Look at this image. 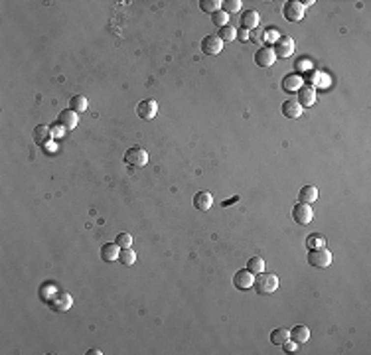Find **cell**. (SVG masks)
<instances>
[{
	"instance_id": "1",
	"label": "cell",
	"mask_w": 371,
	"mask_h": 355,
	"mask_svg": "<svg viewBox=\"0 0 371 355\" xmlns=\"http://www.w3.org/2000/svg\"><path fill=\"white\" fill-rule=\"evenodd\" d=\"M255 286L259 294H271L279 288V276L273 273H261L259 278L255 280Z\"/></svg>"
},
{
	"instance_id": "2",
	"label": "cell",
	"mask_w": 371,
	"mask_h": 355,
	"mask_svg": "<svg viewBox=\"0 0 371 355\" xmlns=\"http://www.w3.org/2000/svg\"><path fill=\"white\" fill-rule=\"evenodd\" d=\"M125 162H127L129 166L143 168V166H146V162H148V152H146L144 148H141V146H133V148H129V150L125 152Z\"/></svg>"
},
{
	"instance_id": "3",
	"label": "cell",
	"mask_w": 371,
	"mask_h": 355,
	"mask_svg": "<svg viewBox=\"0 0 371 355\" xmlns=\"http://www.w3.org/2000/svg\"><path fill=\"white\" fill-rule=\"evenodd\" d=\"M292 219H294L298 225H308V223H312V219H314V209H312V205H308V203H296L294 209H292Z\"/></svg>"
},
{
	"instance_id": "4",
	"label": "cell",
	"mask_w": 371,
	"mask_h": 355,
	"mask_svg": "<svg viewBox=\"0 0 371 355\" xmlns=\"http://www.w3.org/2000/svg\"><path fill=\"white\" fill-rule=\"evenodd\" d=\"M137 114L143 118V121H152V118L158 114V103L154 99H144L137 105Z\"/></svg>"
},
{
	"instance_id": "5",
	"label": "cell",
	"mask_w": 371,
	"mask_h": 355,
	"mask_svg": "<svg viewBox=\"0 0 371 355\" xmlns=\"http://www.w3.org/2000/svg\"><path fill=\"white\" fill-rule=\"evenodd\" d=\"M296 50V44L290 36H281L275 40V55H281V57H290Z\"/></svg>"
},
{
	"instance_id": "6",
	"label": "cell",
	"mask_w": 371,
	"mask_h": 355,
	"mask_svg": "<svg viewBox=\"0 0 371 355\" xmlns=\"http://www.w3.org/2000/svg\"><path fill=\"white\" fill-rule=\"evenodd\" d=\"M308 263L316 269H328L332 265V253L326 251V249H316V251H310L308 255Z\"/></svg>"
},
{
	"instance_id": "7",
	"label": "cell",
	"mask_w": 371,
	"mask_h": 355,
	"mask_svg": "<svg viewBox=\"0 0 371 355\" xmlns=\"http://www.w3.org/2000/svg\"><path fill=\"white\" fill-rule=\"evenodd\" d=\"M255 284V274L249 273V269H243V271H237L235 276H233V286L239 288V290H249L251 286Z\"/></svg>"
},
{
	"instance_id": "8",
	"label": "cell",
	"mask_w": 371,
	"mask_h": 355,
	"mask_svg": "<svg viewBox=\"0 0 371 355\" xmlns=\"http://www.w3.org/2000/svg\"><path fill=\"white\" fill-rule=\"evenodd\" d=\"M283 16L288 22H300L302 16H304V6L300 2H296V0H290V2H286L285 8H283Z\"/></svg>"
},
{
	"instance_id": "9",
	"label": "cell",
	"mask_w": 371,
	"mask_h": 355,
	"mask_svg": "<svg viewBox=\"0 0 371 355\" xmlns=\"http://www.w3.org/2000/svg\"><path fill=\"white\" fill-rule=\"evenodd\" d=\"M223 50V42L219 36H205L201 40V52L207 55H217Z\"/></svg>"
},
{
	"instance_id": "10",
	"label": "cell",
	"mask_w": 371,
	"mask_h": 355,
	"mask_svg": "<svg viewBox=\"0 0 371 355\" xmlns=\"http://www.w3.org/2000/svg\"><path fill=\"white\" fill-rule=\"evenodd\" d=\"M296 95H298V105L300 107H312L314 103H316V89L314 87H310V85H302L298 91H296Z\"/></svg>"
},
{
	"instance_id": "11",
	"label": "cell",
	"mask_w": 371,
	"mask_h": 355,
	"mask_svg": "<svg viewBox=\"0 0 371 355\" xmlns=\"http://www.w3.org/2000/svg\"><path fill=\"white\" fill-rule=\"evenodd\" d=\"M275 59H277V55H275V50L273 48H261L257 54H255V63L259 65V67H271L273 63H275Z\"/></svg>"
},
{
	"instance_id": "12",
	"label": "cell",
	"mask_w": 371,
	"mask_h": 355,
	"mask_svg": "<svg viewBox=\"0 0 371 355\" xmlns=\"http://www.w3.org/2000/svg\"><path fill=\"white\" fill-rule=\"evenodd\" d=\"M50 304H52V308H54L56 312H65V310L71 308L73 298H71L67 292H56V296L50 300Z\"/></svg>"
},
{
	"instance_id": "13",
	"label": "cell",
	"mask_w": 371,
	"mask_h": 355,
	"mask_svg": "<svg viewBox=\"0 0 371 355\" xmlns=\"http://www.w3.org/2000/svg\"><path fill=\"white\" fill-rule=\"evenodd\" d=\"M57 123H59V125H61L65 131H71V129H75V127H77V123H79V116H77V112H75V110L67 109V110H61V112H59Z\"/></svg>"
},
{
	"instance_id": "14",
	"label": "cell",
	"mask_w": 371,
	"mask_h": 355,
	"mask_svg": "<svg viewBox=\"0 0 371 355\" xmlns=\"http://www.w3.org/2000/svg\"><path fill=\"white\" fill-rule=\"evenodd\" d=\"M304 83V77L298 75V73H288L285 79H283V89L288 91V93H296Z\"/></svg>"
},
{
	"instance_id": "15",
	"label": "cell",
	"mask_w": 371,
	"mask_h": 355,
	"mask_svg": "<svg viewBox=\"0 0 371 355\" xmlns=\"http://www.w3.org/2000/svg\"><path fill=\"white\" fill-rule=\"evenodd\" d=\"M306 81H310L312 85L310 87H328L330 85V77L326 75V73H322V71H306Z\"/></svg>"
},
{
	"instance_id": "16",
	"label": "cell",
	"mask_w": 371,
	"mask_h": 355,
	"mask_svg": "<svg viewBox=\"0 0 371 355\" xmlns=\"http://www.w3.org/2000/svg\"><path fill=\"white\" fill-rule=\"evenodd\" d=\"M211 203H213V197L209 191H198L194 195V207L200 211H207L211 207Z\"/></svg>"
},
{
	"instance_id": "17",
	"label": "cell",
	"mask_w": 371,
	"mask_h": 355,
	"mask_svg": "<svg viewBox=\"0 0 371 355\" xmlns=\"http://www.w3.org/2000/svg\"><path fill=\"white\" fill-rule=\"evenodd\" d=\"M120 257V247L116 243H107L101 247V259L111 263V261H116Z\"/></svg>"
},
{
	"instance_id": "18",
	"label": "cell",
	"mask_w": 371,
	"mask_h": 355,
	"mask_svg": "<svg viewBox=\"0 0 371 355\" xmlns=\"http://www.w3.org/2000/svg\"><path fill=\"white\" fill-rule=\"evenodd\" d=\"M241 26H243V30H253V28H257L259 26V12H255V10H247L243 16H241Z\"/></svg>"
},
{
	"instance_id": "19",
	"label": "cell",
	"mask_w": 371,
	"mask_h": 355,
	"mask_svg": "<svg viewBox=\"0 0 371 355\" xmlns=\"http://www.w3.org/2000/svg\"><path fill=\"white\" fill-rule=\"evenodd\" d=\"M281 110H283V114L286 118H298L302 114V107L296 101H285L283 107H281Z\"/></svg>"
},
{
	"instance_id": "20",
	"label": "cell",
	"mask_w": 371,
	"mask_h": 355,
	"mask_svg": "<svg viewBox=\"0 0 371 355\" xmlns=\"http://www.w3.org/2000/svg\"><path fill=\"white\" fill-rule=\"evenodd\" d=\"M298 199H300V203L312 205V201L318 199V190H316L314 186H304V188L300 190V193H298Z\"/></svg>"
},
{
	"instance_id": "21",
	"label": "cell",
	"mask_w": 371,
	"mask_h": 355,
	"mask_svg": "<svg viewBox=\"0 0 371 355\" xmlns=\"http://www.w3.org/2000/svg\"><path fill=\"white\" fill-rule=\"evenodd\" d=\"M290 339H294L296 343H306L310 339V329L306 326H294L290 329Z\"/></svg>"
},
{
	"instance_id": "22",
	"label": "cell",
	"mask_w": 371,
	"mask_h": 355,
	"mask_svg": "<svg viewBox=\"0 0 371 355\" xmlns=\"http://www.w3.org/2000/svg\"><path fill=\"white\" fill-rule=\"evenodd\" d=\"M50 138H52V129H50V127L38 125V127L34 129V140H36L38 144H46Z\"/></svg>"
},
{
	"instance_id": "23",
	"label": "cell",
	"mask_w": 371,
	"mask_h": 355,
	"mask_svg": "<svg viewBox=\"0 0 371 355\" xmlns=\"http://www.w3.org/2000/svg\"><path fill=\"white\" fill-rule=\"evenodd\" d=\"M306 245L310 251H316V249H326V237L320 235V233H314L306 239Z\"/></svg>"
},
{
	"instance_id": "24",
	"label": "cell",
	"mask_w": 371,
	"mask_h": 355,
	"mask_svg": "<svg viewBox=\"0 0 371 355\" xmlns=\"http://www.w3.org/2000/svg\"><path fill=\"white\" fill-rule=\"evenodd\" d=\"M247 269H249V273H253V274L265 273V261H263V257H251L249 263H247Z\"/></svg>"
},
{
	"instance_id": "25",
	"label": "cell",
	"mask_w": 371,
	"mask_h": 355,
	"mask_svg": "<svg viewBox=\"0 0 371 355\" xmlns=\"http://www.w3.org/2000/svg\"><path fill=\"white\" fill-rule=\"evenodd\" d=\"M87 99L83 97V95H75V97H71V101H69V109L71 110H75V112H83V110H87Z\"/></svg>"
},
{
	"instance_id": "26",
	"label": "cell",
	"mask_w": 371,
	"mask_h": 355,
	"mask_svg": "<svg viewBox=\"0 0 371 355\" xmlns=\"http://www.w3.org/2000/svg\"><path fill=\"white\" fill-rule=\"evenodd\" d=\"M286 339H290V331H288V329H285V328L273 329V333H271V341H273L275 345H283Z\"/></svg>"
},
{
	"instance_id": "27",
	"label": "cell",
	"mask_w": 371,
	"mask_h": 355,
	"mask_svg": "<svg viewBox=\"0 0 371 355\" xmlns=\"http://www.w3.org/2000/svg\"><path fill=\"white\" fill-rule=\"evenodd\" d=\"M221 0H201L200 2V8L203 10V12H209V14H213V12H217V10H221Z\"/></svg>"
},
{
	"instance_id": "28",
	"label": "cell",
	"mask_w": 371,
	"mask_h": 355,
	"mask_svg": "<svg viewBox=\"0 0 371 355\" xmlns=\"http://www.w3.org/2000/svg\"><path fill=\"white\" fill-rule=\"evenodd\" d=\"M118 261L122 263V265H127V267H131V265H135L137 263V253L129 247V249H122L120 251V257H118Z\"/></svg>"
},
{
	"instance_id": "29",
	"label": "cell",
	"mask_w": 371,
	"mask_h": 355,
	"mask_svg": "<svg viewBox=\"0 0 371 355\" xmlns=\"http://www.w3.org/2000/svg\"><path fill=\"white\" fill-rule=\"evenodd\" d=\"M219 38H221V42H231V40H235L237 38V30L233 28V26H223V28H219V34H217Z\"/></svg>"
},
{
	"instance_id": "30",
	"label": "cell",
	"mask_w": 371,
	"mask_h": 355,
	"mask_svg": "<svg viewBox=\"0 0 371 355\" xmlns=\"http://www.w3.org/2000/svg\"><path fill=\"white\" fill-rule=\"evenodd\" d=\"M114 243H116L120 249H129V247L133 245V235H131V233H118L116 239H114Z\"/></svg>"
},
{
	"instance_id": "31",
	"label": "cell",
	"mask_w": 371,
	"mask_h": 355,
	"mask_svg": "<svg viewBox=\"0 0 371 355\" xmlns=\"http://www.w3.org/2000/svg\"><path fill=\"white\" fill-rule=\"evenodd\" d=\"M227 20H229V14H227V12H223V10H217V12H213V14H211V22H213L215 26H219V28L227 26Z\"/></svg>"
},
{
	"instance_id": "32",
	"label": "cell",
	"mask_w": 371,
	"mask_h": 355,
	"mask_svg": "<svg viewBox=\"0 0 371 355\" xmlns=\"http://www.w3.org/2000/svg\"><path fill=\"white\" fill-rule=\"evenodd\" d=\"M223 6V12H227V14H235V12H239L241 10V0H227V2H223L221 4Z\"/></svg>"
},
{
	"instance_id": "33",
	"label": "cell",
	"mask_w": 371,
	"mask_h": 355,
	"mask_svg": "<svg viewBox=\"0 0 371 355\" xmlns=\"http://www.w3.org/2000/svg\"><path fill=\"white\" fill-rule=\"evenodd\" d=\"M283 349H285L286 353H296V351H298V343H296L294 339H286V341L283 343Z\"/></svg>"
},
{
	"instance_id": "34",
	"label": "cell",
	"mask_w": 371,
	"mask_h": 355,
	"mask_svg": "<svg viewBox=\"0 0 371 355\" xmlns=\"http://www.w3.org/2000/svg\"><path fill=\"white\" fill-rule=\"evenodd\" d=\"M63 135H65V129H63V127L57 123V125L52 129V137H63Z\"/></svg>"
},
{
	"instance_id": "35",
	"label": "cell",
	"mask_w": 371,
	"mask_h": 355,
	"mask_svg": "<svg viewBox=\"0 0 371 355\" xmlns=\"http://www.w3.org/2000/svg\"><path fill=\"white\" fill-rule=\"evenodd\" d=\"M237 38L243 40V42H247V40H249V32H247V30H241V32H237Z\"/></svg>"
},
{
	"instance_id": "36",
	"label": "cell",
	"mask_w": 371,
	"mask_h": 355,
	"mask_svg": "<svg viewBox=\"0 0 371 355\" xmlns=\"http://www.w3.org/2000/svg\"><path fill=\"white\" fill-rule=\"evenodd\" d=\"M300 4L306 8V6H312V4H314V0H304V2H300Z\"/></svg>"
}]
</instances>
